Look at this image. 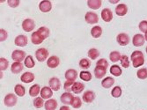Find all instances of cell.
I'll list each match as a JSON object with an SVG mask.
<instances>
[{
	"label": "cell",
	"instance_id": "cell-1",
	"mask_svg": "<svg viewBox=\"0 0 147 110\" xmlns=\"http://www.w3.org/2000/svg\"><path fill=\"white\" fill-rule=\"evenodd\" d=\"M130 60L132 62L133 67H135V68L140 67V66L144 65V54L140 50H136V51H134L131 54Z\"/></svg>",
	"mask_w": 147,
	"mask_h": 110
},
{
	"label": "cell",
	"instance_id": "cell-2",
	"mask_svg": "<svg viewBox=\"0 0 147 110\" xmlns=\"http://www.w3.org/2000/svg\"><path fill=\"white\" fill-rule=\"evenodd\" d=\"M49 57V51L45 48H40L35 51V57L38 62H44Z\"/></svg>",
	"mask_w": 147,
	"mask_h": 110
},
{
	"label": "cell",
	"instance_id": "cell-3",
	"mask_svg": "<svg viewBox=\"0 0 147 110\" xmlns=\"http://www.w3.org/2000/svg\"><path fill=\"white\" fill-rule=\"evenodd\" d=\"M17 97L15 94L13 93H8L5 95V97L4 99V103L6 107H14L17 104Z\"/></svg>",
	"mask_w": 147,
	"mask_h": 110
},
{
	"label": "cell",
	"instance_id": "cell-4",
	"mask_svg": "<svg viewBox=\"0 0 147 110\" xmlns=\"http://www.w3.org/2000/svg\"><path fill=\"white\" fill-rule=\"evenodd\" d=\"M26 52L20 49H16L13 50V52L11 53V58L12 60H14V62H22L23 60L25 61L26 59Z\"/></svg>",
	"mask_w": 147,
	"mask_h": 110
},
{
	"label": "cell",
	"instance_id": "cell-5",
	"mask_svg": "<svg viewBox=\"0 0 147 110\" xmlns=\"http://www.w3.org/2000/svg\"><path fill=\"white\" fill-rule=\"evenodd\" d=\"M35 27L34 21L32 19H26L22 22V28L25 32H32Z\"/></svg>",
	"mask_w": 147,
	"mask_h": 110
},
{
	"label": "cell",
	"instance_id": "cell-6",
	"mask_svg": "<svg viewBox=\"0 0 147 110\" xmlns=\"http://www.w3.org/2000/svg\"><path fill=\"white\" fill-rule=\"evenodd\" d=\"M85 20L88 24L93 25L96 24L99 21V17L97 15V13L93 12V11H87L85 15Z\"/></svg>",
	"mask_w": 147,
	"mask_h": 110
},
{
	"label": "cell",
	"instance_id": "cell-7",
	"mask_svg": "<svg viewBox=\"0 0 147 110\" xmlns=\"http://www.w3.org/2000/svg\"><path fill=\"white\" fill-rule=\"evenodd\" d=\"M130 38L125 33H121L116 36V42L121 46H126L129 43Z\"/></svg>",
	"mask_w": 147,
	"mask_h": 110
},
{
	"label": "cell",
	"instance_id": "cell-8",
	"mask_svg": "<svg viewBox=\"0 0 147 110\" xmlns=\"http://www.w3.org/2000/svg\"><path fill=\"white\" fill-rule=\"evenodd\" d=\"M74 99V96L71 93V92H63L62 95H61V102L66 106H68V105H71L72 103V101Z\"/></svg>",
	"mask_w": 147,
	"mask_h": 110
},
{
	"label": "cell",
	"instance_id": "cell-9",
	"mask_svg": "<svg viewBox=\"0 0 147 110\" xmlns=\"http://www.w3.org/2000/svg\"><path fill=\"white\" fill-rule=\"evenodd\" d=\"M144 43H145L144 36H143V34H137L132 38V43L136 47H141L144 44Z\"/></svg>",
	"mask_w": 147,
	"mask_h": 110
},
{
	"label": "cell",
	"instance_id": "cell-10",
	"mask_svg": "<svg viewBox=\"0 0 147 110\" xmlns=\"http://www.w3.org/2000/svg\"><path fill=\"white\" fill-rule=\"evenodd\" d=\"M49 87L53 90V91H59L61 88V81L59 80V78L54 77V78H51L49 80Z\"/></svg>",
	"mask_w": 147,
	"mask_h": 110
},
{
	"label": "cell",
	"instance_id": "cell-11",
	"mask_svg": "<svg viewBox=\"0 0 147 110\" xmlns=\"http://www.w3.org/2000/svg\"><path fill=\"white\" fill-rule=\"evenodd\" d=\"M101 19L105 22H110L113 20V12L109 8H104L101 11Z\"/></svg>",
	"mask_w": 147,
	"mask_h": 110
},
{
	"label": "cell",
	"instance_id": "cell-12",
	"mask_svg": "<svg viewBox=\"0 0 147 110\" xmlns=\"http://www.w3.org/2000/svg\"><path fill=\"white\" fill-rule=\"evenodd\" d=\"M96 97V95L94 93V92H92L91 90H88L86 92H85L83 93V96H82V100L84 101V102H86V103H92L93 101H94Z\"/></svg>",
	"mask_w": 147,
	"mask_h": 110
},
{
	"label": "cell",
	"instance_id": "cell-13",
	"mask_svg": "<svg viewBox=\"0 0 147 110\" xmlns=\"http://www.w3.org/2000/svg\"><path fill=\"white\" fill-rule=\"evenodd\" d=\"M28 37L26 35H23V34H20L18 35L15 39H14V43L16 46H19V47H26L28 45Z\"/></svg>",
	"mask_w": 147,
	"mask_h": 110
},
{
	"label": "cell",
	"instance_id": "cell-14",
	"mask_svg": "<svg viewBox=\"0 0 147 110\" xmlns=\"http://www.w3.org/2000/svg\"><path fill=\"white\" fill-rule=\"evenodd\" d=\"M39 9L42 12H49L52 9V3L49 0H42L39 4Z\"/></svg>",
	"mask_w": 147,
	"mask_h": 110
},
{
	"label": "cell",
	"instance_id": "cell-15",
	"mask_svg": "<svg viewBox=\"0 0 147 110\" xmlns=\"http://www.w3.org/2000/svg\"><path fill=\"white\" fill-rule=\"evenodd\" d=\"M60 64V59L57 56H52L47 60V65L50 69H55Z\"/></svg>",
	"mask_w": 147,
	"mask_h": 110
},
{
	"label": "cell",
	"instance_id": "cell-16",
	"mask_svg": "<svg viewBox=\"0 0 147 110\" xmlns=\"http://www.w3.org/2000/svg\"><path fill=\"white\" fill-rule=\"evenodd\" d=\"M34 78H35L34 74L32 72H26L23 73L20 77V80L25 84L31 83V82H33L34 80Z\"/></svg>",
	"mask_w": 147,
	"mask_h": 110
},
{
	"label": "cell",
	"instance_id": "cell-17",
	"mask_svg": "<svg viewBox=\"0 0 147 110\" xmlns=\"http://www.w3.org/2000/svg\"><path fill=\"white\" fill-rule=\"evenodd\" d=\"M64 77H65L66 80L75 82V80L78 78V72L76 70H74V69H69V70H67L65 72Z\"/></svg>",
	"mask_w": 147,
	"mask_h": 110
},
{
	"label": "cell",
	"instance_id": "cell-18",
	"mask_svg": "<svg viewBox=\"0 0 147 110\" xmlns=\"http://www.w3.org/2000/svg\"><path fill=\"white\" fill-rule=\"evenodd\" d=\"M41 96L44 100H49L53 95V90L49 86H44L41 90Z\"/></svg>",
	"mask_w": 147,
	"mask_h": 110
},
{
	"label": "cell",
	"instance_id": "cell-19",
	"mask_svg": "<svg viewBox=\"0 0 147 110\" xmlns=\"http://www.w3.org/2000/svg\"><path fill=\"white\" fill-rule=\"evenodd\" d=\"M128 12V6L125 4H119L115 7V13L118 16H125Z\"/></svg>",
	"mask_w": 147,
	"mask_h": 110
},
{
	"label": "cell",
	"instance_id": "cell-20",
	"mask_svg": "<svg viewBox=\"0 0 147 110\" xmlns=\"http://www.w3.org/2000/svg\"><path fill=\"white\" fill-rule=\"evenodd\" d=\"M107 73V68H104V67H101V66H96L95 69H94V76L96 78H102L105 77Z\"/></svg>",
	"mask_w": 147,
	"mask_h": 110
},
{
	"label": "cell",
	"instance_id": "cell-21",
	"mask_svg": "<svg viewBox=\"0 0 147 110\" xmlns=\"http://www.w3.org/2000/svg\"><path fill=\"white\" fill-rule=\"evenodd\" d=\"M115 84V79L112 77H107L105 78L102 81H101V86L103 88L109 89L110 87H112Z\"/></svg>",
	"mask_w": 147,
	"mask_h": 110
},
{
	"label": "cell",
	"instance_id": "cell-22",
	"mask_svg": "<svg viewBox=\"0 0 147 110\" xmlns=\"http://www.w3.org/2000/svg\"><path fill=\"white\" fill-rule=\"evenodd\" d=\"M23 64L20 62H14L11 66V71L14 74H19L23 71Z\"/></svg>",
	"mask_w": 147,
	"mask_h": 110
},
{
	"label": "cell",
	"instance_id": "cell-23",
	"mask_svg": "<svg viewBox=\"0 0 147 110\" xmlns=\"http://www.w3.org/2000/svg\"><path fill=\"white\" fill-rule=\"evenodd\" d=\"M43 39L42 38V36L40 35V34L36 31V32H34L31 35V42L33 43V44L34 45H39L43 43Z\"/></svg>",
	"mask_w": 147,
	"mask_h": 110
},
{
	"label": "cell",
	"instance_id": "cell-24",
	"mask_svg": "<svg viewBox=\"0 0 147 110\" xmlns=\"http://www.w3.org/2000/svg\"><path fill=\"white\" fill-rule=\"evenodd\" d=\"M44 107L46 110H56L57 107V101L55 99H49L45 102Z\"/></svg>",
	"mask_w": 147,
	"mask_h": 110
},
{
	"label": "cell",
	"instance_id": "cell-25",
	"mask_svg": "<svg viewBox=\"0 0 147 110\" xmlns=\"http://www.w3.org/2000/svg\"><path fill=\"white\" fill-rule=\"evenodd\" d=\"M102 2L100 0H88L87 1V6L92 10H98L99 8H100Z\"/></svg>",
	"mask_w": 147,
	"mask_h": 110
},
{
	"label": "cell",
	"instance_id": "cell-26",
	"mask_svg": "<svg viewBox=\"0 0 147 110\" xmlns=\"http://www.w3.org/2000/svg\"><path fill=\"white\" fill-rule=\"evenodd\" d=\"M101 34H102V28L100 26H94L91 29V35L93 38L98 39L101 36Z\"/></svg>",
	"mask_w": 147,
	"mask_h": 110
},
{
	"label": "cell",
	"instance_id": "cell-27",
	"mask_svg": "<svg viewBox=\"0 0 147 110\" xmlns=\"http://www.w3.org/2000/svg\"><path fill=\"white\" fill-rule=\"evenodd\" d=\"M85 89V85L81 82H75L73 86H72V92L76 94L81 93Z\"/></svg>",
	"mask_w": 147,
	"mask_h": 110
},
{
	"label": "cell",
	"instance_id": "cell-28",
	"mask_svg": "<svg viewBox=\"0 0 147 110\" xmlns=\"http://www.w3.org/2000/svg\"><path fill=\"white\" fill-rule=\"evenodd\" d=\"M110 73L115 76V77H120L123 74V71H122V68L120 67L119 65L114 64L110 67Z\"/></svg>",
	"mask_w": 147,
	"mask_h": 110
},
{
	"label": "cell",
	"instance_id": "cell-29",
	"mask_svg": "<svg viewBox=\"0 0 147 110\" xmlns=\"http://www.w3.org/2000/svg\"><path fill=\"white\" fill-rule=\"evenodd\" d=\"M41 87L38 84L33 85L30 89H29V95L31 97H36L37 95H39V93H41Z\"/></svg>",
	"mask_w": 147,
	"mask_h": 110
},
{
	"label": "cell",
	"instance_id": "cell-30",
	"mask_svg": "<svg viewBox=\"0 0 147 110\" xmlns=\"http://www.w3.org/2000/svg\"><path fill=\"white\" fill-rule=\"evenodd\" d=\"M37 32L40 34V35L42 36V38L43 40H46L49 36V34H50V31L48 27L46 26H41L40 28L37 30Z\"/></svg>",
	"mask_w": 147,
	"mask_h": 110
},
{
	"label": "cell",
	"instance_id": "cell-31",
	"mask_svg": "<svg viewBox=\"0 0 147 110\" xmlns=\"http://www.w3.org/2000/svg\"><path fill=\"white\" fill-rule=\"evenodd\" d=\"M88 57L90 59L92 60H95L99 57L100 56V51L97 49H94V48H92V49H90L88 50Z\"/></svg>",
	"mask_w": 147,
	"mask_h": 110
},
{
	"label": "cell",
	"instance_id": "cell-32",
	"mask_svg": "<svg viewBox=\"0 0 147 110\" xmlns=\"http://www.w3.org/2000/svg\"><path fill=\"white\" fill-rule=\"evenodd\" d=\"M121 58H122V55L120 54L119 51H112L109 55V59L113 63H116V62L120 61Z\"/></svg>",
	"mask_w": 147,
	"mask_h": 110
},
{
	"label": "cell",
	"instance_id": "cell-33",
	"mask_svg": "<svg viewBox=\"0 0 147 110\" xmlns=\"http://www.w3.org/2000/svg\"><path fill=\"white\" fill-rule=\"evenodd\" d=\"M79 78H81L83 81H86V82H89L92 76V73L88 71H82L81 72L79 73Z\"/></svg>",
	"mask_w": 147,
	"mask_h": 110
},
{
	"label": "cell",
	"instance_id": "cell-34",
	"mask_svg": "<svg viewBox=\"0 0 147 110\" xmlns=\"http://www.w3.org/2000/svg\"><path fill=\"white\" fill-rule=\"evenodd\" d=\"M14 92H15L16 95L20 96V97H23V96L26 94V89L20 84H18L14 86Z\"/></svg>",
	"mask_w": 147,
	"mask_h": 110
},
{
	"label": "cell",
	"instance_id": "cell-35",
	"mask_svg": "<svg viewBox=\"0 0 147 110\" xmlns=\"http://www.w3.org/2000/svg\"><path fill=\"white\" fill-rule=\"evenodd\" d=\"M24 64L26 68H34V65H35V63H34V60L32 56H28L26 57L25 61H24Z\"/></svg>",
	"mask_w": 147,
	"mask_h": 110
},
{
	"label": "cell",
	"instance_id": "cell-36",
	"mask_svg": "<svg viewBox=\"0 0 147 110\" xmlns=\"http://www.w3.org/2000/svg\"><path fill=\"white\" fill-rule=\"evenodd\" d=\"M122 93H123V90H122V88L120 87L119 86H115L112 89V91H111V95L113 96L114 98H119V97H121Z\"/></svg>",
	"mask_w": 147,
	"mask_h": 110
},
{
	"label": "cell",
	"instance_id": "cell-37",
	"mask_svg": "<svg viewBox=\"0 0 147 110\" xmlns=\"http://www.w3.org/2000/svg\"><path fill=\"white\" fill-rule=\"evenodd\" d=\"M79 66L81 69H83V70L86 71L87 69H89L90 66H91V62L87 58H82L81 60L79 61Z\"/></svg>",
	"mask_w": 147,
	"mask_h": 110
},
{
	"label": "cell",
	"instance_id": "cell-38",
	"mask_svg": "<svg viewBox=\"0 0 147 110\" xmlns=\"http://www.w3.org/2000/svg\"><path fill=\"white\" fill-rule=\"evenodd\" d=\"M33 103H34V107L35 108H41V107H42L45 105L44 104V101H43V99L42 97H36L34 100Z\"/></svg>",
	"mask_w": 147,
	"mask_h": 110
},
{
	"label": "cell",
	"instance_id": "cell-39",
	"mask_svg": "<svg viewBox=\"0 0 147 110\" xmlns=\"http://www.w3.org/2000/svg\"><path fill=\"white\" fill-rule=\"evenodd\" d=\"M137 76L139 79H146L147 78V69L146 68H141L138 71Z\"/></svg>",
	"mask_w": 147,
	"mask_h": 110
},
{
	"label": "cell",
	"instance_id": "cell-40",
	"mask_svg": "<svg viewBox=\"0 0 147 110\" xmlns=\"http://www.w3.org/2000/svg\"><path fill=\"white\" fill-rule=\"evenodd\" d=\"M8 66H9V62L6 58L5 57L0 58V70H1V72L7 70Z\"/></svg>",
	"mask_w": 147,
	"mask_h": 110
},
{
	"label": "cell",
	"instance_id": "cell-41",
	"mask_svg": "<svg viewBox=\"0 0 147 110\" xmlns=\"http://www.w3.org/2000/svg\"><path fill=\"white\" fill-rule=\"evenodd\" d=\"M75 82L74 81H70V80H66L65 83L63 85V89L67 92H70L71 91H72V86L74 85Z\"/></svg>",
	"mask_w": 147,
	"mask_h": 110
},
{
	"label": "cell",
	"instance_id": "cell-42",
	"mask_svg": "<svg viewBox=\"0 0 147 110\" xmlns=\"http://www.w3.org/2000/svg\"><path fill=\"white\" fill-rule=\"evenodd\" d=\"M71 106L74 108H79V107H81V106H82V101H81V99H80L79 97H78V96L74 97V99L72 101V103H71Z\"/></svg>",
	"mask_w": 147,
	"mask_h": 110
},
{
	"label": "cell",
	"instance_id": "cell-43",
	"mask_svg": "<svg viewBox=\"0 0 147 110\" xmlns=\"http://www.w3.org/2000/svg\"><path fill=\"white\" fill-rule=\"evenodd\" d=\"M121 64L123 68H129V65H130V62L129 60V57L128 56H126V55H123V56H122V58H121Z\"/></svg>",
	"mask_w": 147,
	"mask_h": 110
},
{
	"label": "cell",
	"instance_id": "cell-44",
	"mask_svg": "<svg viewBox=\"0 0 147 110\" xmlns=\"http://www.w3.org/2000/svg\"><path fill=\"white\" fill-rule=\"evenodd\" d=\"M96 66H101V67H104V68H107V69H108V67H109V63H108V61H107L105 58H100V60L97 61Z\"/></svg>",
	"mask_w": 147,
	"mask_h": 110
},
{
	"label": "cell",
	"instance_id": "cell-45",
	"mask_svg": "<svg viewBox=\"0 0 147 110\" xmlns=\"http://www.w3.org/2000/svg\"><path fill=\"white\" fill-rule=\"evenodd\" d=\"M138 27H139V29H140L141 32L145 34L147 32V20H142L139 23Z\"/></svg>",
	"mask_w": 147,
	"mask_h": 110
},
{
	"label": "cell",
	"instance_id": "cell-46",
	"mask_svg": "<svg viewBox=\"0 0 147 110\" xmlns=\"http://www.w3.org/2000/svg\"><path fill=\"white\" fill-rule=\"evenodd\" d=\"M8 5L11 8H16L20 5V0H8Z\"/></svg>",
	"mask_w": 147,
	"mask_h": 110
},
{
	"label": "cell",
	"instance_id": "cell-47",
	"mask_svg": "<svg viewBox=\"0 0 147 110\" xmlns=\"http://www.w3.org/2000/svg\"><path fill=\"white\" fill-rule=\"evenodd\" d=\"M8 37V33L5 29H0V42H5Z\"/></svg>",
	"mask_w": 147,
	"mask_h": 110
},
{
	"label": "cell",
	"instance_id": "cell-48",
	"mask_svg": "<svg viewBox=\"0 0 147 110\" xmlns=\"http://www.w3.org/2000/svg\"><path fill=\"white\" fill-rule=\"evenodd\" d=\"M59 110H70V107H69L68 106L64 105V106H62V107H60V109H59Z\"/></svg>",
	"mask_w": 147,
	"mask_h": 110
},
{
	"label": "cell",
	"instance_id": "cell-49",
	"mask_svg": "<svg viewBox=\"0 0 147 110\" xmlns=\"http://www.w3.org/2000/svg\"><path fill=\"white\" fill-rule=\"evenodd\" d=\"M144 39H145V42H147V32L144 34Z\"/></svg>",
	"mask_w": 147,
	"mask_h": 110
},
{
	"label": "cell",
	"instance_id": "cell-50",
	"mask_svg": "<svg viewBox=\"0 0 147 110\" xmlns=\"http://www.w3.org/2000/svg\"><path fill=\"white\" fill-rule=\"evenodd\" d=\"M145 51H146V54H147V47H146V49H145Z\"/></svg>",
	"mask_w": 147,
	"mask_h": 110
}]
</instances>
